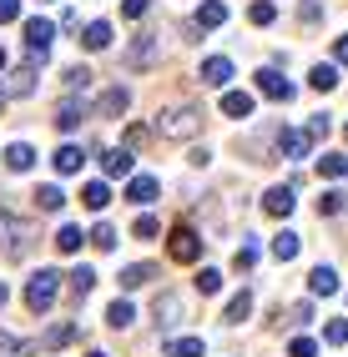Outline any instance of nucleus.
<instances>
[{
	"label": "nucleus",
	"mask_w": 348,
	"mask_h": 357,
	"mask_svg": "<svg viewBox=\"0 0 348 357\" xmlns=\"http://www.w3.org/2000/svg\"><path fill=\"white\" fill-rule=\"evenodd\" d=\"M202 131V106H172L157 116V136H172V141H187Z\"/></svg>",
	"instance_id": "1"
},
{
	"label": "nucleus",
	"mask_w": 348,
	"mask_h": 357,
	"mask_svg": "<svg viewBox=\"0 0 348 357\" xmlns=\"http://www.w3.org/2000/svg\"><path fill=\"white\" fill-rule=\"evenodd\" d=\"M56 297H61V272H51V267H41L31 282H26V307L36 317H45L56 307Z\"/></svg>",
	"instance_id": "2"
},
{
	"label": "nucleus",
	"mask_w": 348,
	"mask_h": 357,
	"mask_svg": "<svg viewBox=\"0 0 348 357\" xmlns=\"http://www.w3.org/2000/svg\"><path fill=\"white\" fill-rule=\"evenodd\" d=\"M0 247H6V257H15V261L31 252V227L15 222L10 211H0Z\"/></svg>",
	"instance_id": "3"
},
{
	"label": "nucleus",
	"mask_w": 348,
	"mask_h": 357,
	"mask_svg": "<svg viewBox=\"0 0 348 357\" xmlns=\"http://www.w3.org/2000/svg\"><path fill=\"white\" fill-rule=\"evenodd\" d=\"M51 40H56V26H51V20H41V15H31V20H26V51H31V66H41L45 56H51Z\"/></svg>",
	"instance_id": "4"
},
{
	"label": "nucleus",
	"mask_w": 348,
	"mask_h": 357,
	"mask_svg": "<svg viewBox=\"0 0 348 357\" xmlns=\"http://www.w3.org/2000/svg\"><path fill=\"white\" fill-rule=\"evenodd\" d=\"M157 56H161V36H136V40L126 45L122 66H126V70H152V66H157Z\"/></svg>",
	"instance_id": "5"
},
{
	"label": "nucleus",
	"mask_w": 348,
	"mask_h": 357,
	"mask_svg": "<svg viewBox=\"0 0 348 357\" xmlns=\"http://www.w3.org/2000/svg\"><path fill=\"white\" fill-rule=\"evenodd\" d=\"M167 252H172V261H197V257H202V236H197L192 227H172Z\"/></svg>",
	"instance_id": "6"
},
{
	"label": "nucleus",
	"mask_w": 348,
	"mask_h": 357,
	"mask_svg": "<svg viewBox=\"0 0 348 357\" xmlns=\"http://www.w3.org/2000/svg\"><path fill=\"white\" fill-rule=\"evenodd\" d=\"M101 172L106 176H131L136 172V151L131 146H106L101 151Z\"/></svg>",
	"instance_id": "7"
},
{
	"label": "nucleus",
	"mask_w": 348,
	"mask_h": 357,
	"mask_svg": "<svg viewBox=\"0 0 348 357\" xmlns=\"http://www.w3.org/2000/svg\"><path fill=\"white\" fill-rule=\"evenodd\" d=\"M258 91H263V96H273V101H293V81H288V76H277L273 66L258 70Z\"/></svg>",
	"instance_id": "8"
},
{
	"label": "nucleus",
	"mask_w": 348,
	"mask_h": 357,
	"mask_svg": "<svg viewBox=\"0 0 348 357\" xmlns=\"http://www.w3.org/2000/svg\"><path fill=\"white\" fill-rule=\"evenodd\" d=\"M86 116H91V106H86V101H76V96H66V101L56 106V126H61V131H76V126L86 121Z\"/></svg>",
	"instance_id": "9"
},
{
	"label": "nucleus",
	"mask_w": 348,
	"mask_h": 357,
	"mask_svg": "<svg viewBox=\"0 0 348 357\" xmlns=\"http://www.w3.org/2000/svg\"><path fill=\"white\" fill-rule=\"evenodd\" d=\"M308 131H277V156H288V161H303L308 156Z\"/></svg>",
	"instance_id": "10"
},
{
	"label": "nucleus",
	"mask_w": 348,
	"mask_h": 357,
	"mask_svg": "<svg viewBox=\"0 0 348 357\" xmlns=\"http://www.w3.org/2000/svg\"><path fill=\"white\" fill-rule=\"evenodd\" d=\"M293 206H298L293 186H273V192L263 197V211H268V217H293Z\"/></svg>",
	"instance_id": "11"
},
{
	"label": "nucleus",
	"mask_w": 348,
	"mask_h": 357,
	"mask_svg": "<svg viewBox=\"0 0 348 357\" xmlns=\"http://www.w3.org/2000/svg\"><path fill=\"white\" fill-rule=\"evenodd\" d=\"M197 76H202V86H227L232 81V61L227 56H207Z\"/></svg>",
	"instance_id": "12"
},
{
	"label": "nucleus",
	"mask_w": 348,
	"mask_h": 357,
	"mask_svg": "<svg viewBox=\"0 0 348 357\" xmlns=\"http://www.w3.org/2000/svg\"><path fill=\"white\" fill-rule=\"evenodd\" d=\"M126 106H131V91L126 86H106L101 101H96V116H122Z\"/></svg>",
	"instance_id": "13"
},
{
	"label": "nucleus",
	"mask_w": 348,
	"mask_h": 357,
	"mask_svg": "<svg viewBox=\"0 0 348 357\" xmlns=\"http://www.w3.org/2000/svg\"><path fill=\"white\" fill-rule=\"evenodd\" d=\"M36 91V66H15L6 76V96H31Z\"/></svg>",
	"instance_id": "14"
},
{
	"label": "nucleus",
	"mask_w": 348,
	"mask_h": 357,
	"mask_svg": "<svg viewBox=\"0 0 348 357\" xmlns=\"http://www.w3.org/2000/svg\"><path fill=\"white\" fill-rule=\"evenodd\" d=\"M252 106H258L252 91H222V116H238L242 121V116H252Z\"/></svg>",
	"instance_id": "15"
},
{
	"label": "nucleus",
	"mask_w": 348,
	"mask_h": 357,
	"mask_svg": "<svg viewBox=\"0 0 348 357\" xmlns=\"http://www.w3.org/2000/svg\"><path fill=\"white\" fill-rule=\"evenodd\" d=\"M308 292H313V297H333V292H338V272H333V267H313V272H308Z\"/></svg>",
	"instance_id": "16"
},
{
	"label": "nucleus",
	"mask_w": 348,
	"mask_h": 357,
	"mask_svg": "<svg viewBox=\"0 0 348 357\" xmlns=\"http://www.w3.org/2000/svg\"><path fill=\"white\" fill-rule=\"evenodd\" d=\"M76 40L86 45V51H106V45H111V26H106V20H91V26H86Z\"/></svg>",
	"instance_id": "17"
},
{
	"label": "nucleus",
	"mask_w": 348,
	"mask_h": 357,
	"mask_svg": "<svg viewBox=\"0 0 348 357\" xmlns=\"http://www.w3.org/2000/svg\"><path fill=\"white\" fill-rule=\"evenodd\" d=\"M152 277H157V267H147V261H131V267H122V292H136V287H147Z\"/></svg>",
	"instance_id": "18"
},
{
	"label": "nucleus",
	"mask_w": 348,
	"mask_h": 357,
	"mask_svg": "<svg viewBox=\"0 0 348 357\" xmlns=\"http://www.w3.org/2000/svg\"><path fill=\"white\" fill-rule=\"evenodd\" d=\"M126 202H136V206L157 202V176H131L126 181Z\"/></svg>",
	"instance_id": "19"
},
{
	"label": "nucleus",
	"mask_w": 348,
	"mask_h": 357,
	"mask_svg": "<svg viewBox=\"0 0 348 357\" xmlns=\"http://www.w3.org/2000/svg\"><path fill=\"white\" fill-rule=\"evenodd\" d=\"M177 322H182V297L161 292L157 297V327H177Z\"/></svg>",
	"instance_id": "20"
},
{
	"label": "nucleus",
	"mask_w": 348,
	"mask_h": 357,
	"mask_svg": "<svg viewBox=\"0 0 348 357\" xmlns=\"http://www.w3.org/2000/svg\"><path fill=\"white\" fill-rule=\"evenodd\" d=\"M222 20H227V6H222V0H202V6H197V26H202V31H217Z\"/></svg>",
	"instance_id": "21"
},
{
	"label": "nucleus",
	"mask_w": 348,
	"mask_h": 357,
	"mask_svg": "<svg viewBox=\"0 0 348 357\" xmlns=\"http://www.w3.org/2000/svg\"><path fill=\"white\" fill-rule=\"evenodd\" d=\"M161 357H207V347H202V337H172L161 347Z\"/></svg>",
	"instance_id": "22"
},
{
	"label": "nucleus",
	"mask_w": 348,
	"mask_h": 357,
	"mask_svg": "<svg viewBox=\"0 0 348 357\" xmlns=\"http://www.w3.org/2000/svg\"><path fill=\"white\" fill-rule=\"evenodd\" d=\"M66 287H71V297H91V287H96V272L91 267H76V272H66Z\"/></svg>",
	"instance_id": "23"
},
{
	"label": "nucleus",
	"mask_w": 348,
	"mask_h": 357,
	"mask_svg": "<svg viewBox=\"0 0 348 357\" xmlns=\"http://www.w3.org/2000/svg\"><path fill=\"white\" fill-rule=\"evenodd\" d=\"M106 202H111V186H106V181H86V186H81V206H86V211H101Z\"/></svg>",
	"instance_id": "24"
},
{
	"label": "nucleus",
	"mask_w": 348,
	"mask_h": 357,
	"mask_svg": "<svg viewBox=\"0 0 348 357\" xmlns=\"http://www.w3.org/2000/svg\"><path fill=\"white\" fill-rule=\"evenodd\" d=\"M318 172L333 176V181H343V176H348V151H323V156H318Z\"/></svg>",
	"instance_id": "25"
},
{
	"label": "nucleus",
	"mask_w": 348,
	"mask_h": 357,
	"mask_svg": "<svg viewBox=\"0 0 348 357\" xmlns=\"http://www.w3.org/2000/svg\"><path fill=\"white\" fill-rule=\"evenodd\" d=\"M66 342H76V322H56V327L41 337V347H45V352H56V347H66Z\"/></svg>",
	"instance_id": "26"
},
{
	"label": "nucleus",
	"mask_w": 348,
	"mask_h": 357,
	"mask_svg": "<svg viewBox=\"0 0 348 357\" xmlns=\"http://www.w3.org/2000/svg\"><path fill=\"white\" fill-rule=\"evenodd\" d=\"M81 242H91V231H81V227H61L56 231V252H66V257L81 252Z\"/></svg>",
	"instance_id": "27"
},
{
	"label": "nucleus",
	"mask_w": 348,
	"mask_h": 357,
	"mask_svg": "<svg viewBox=\"0 0 348 357\" xmlns=\"http://www.w3.org/2000/svg\"><path fill=\"white\" fill-rule=\"evenodd\" d=\"M6 166H10V172H31V166H36V151L26 146V141H15V146H6Z\"/></svg>",
	"instance_id": "28"
},
{
	"label": "nucleus",
	"mask_w": 348,
	"mask_h": 357,
	"mask_svg": "<svg viewBox=\"0 0 348 357\" xmlns=\"http://www.w3.org/2000/svg\"><path fill=\"white\" fill-rule=\"evenodd\" d=\"M36 206L41 211H61L66 206V192H61L56 181H45V186H36Z\"/></svg>",
	"instance_id": "29"
},
{
	"label": "nucleus",
	"mask_w": 348,
	"mask_h": 357,
	"mask_svg": "<svg viewBox=\"0 0 348 357\" xmlns=\"http://www.w3.org/2000/svg\"><path fill=\"white\" fill-rule=\"evenodd\" d=\"M298 247H303V242H298V231H277V236H273V257H277V261H293Z\"/></svg>",
	"instance_id": "30"
},
{
	"label": "nucleus",
	"mask_w": 348,
	"mask_h": 357,
	"mask_svg": "<svg viewBox=\"0 0 348 357\" xmlns=\"http://www.w3.org/2000/svg\"><path fill=\"white\" fill-rule=\"evenodd\" d=\"M106 322H111V327H131V322H136V307H131L126 297H116V302L106 307Z\"/></svg>",
	"instance_id": "31"
},
{
	"label": "nucleus",
	"mask_w": 348,
	"mask_h": 357,
	"mask_svg": "<svg viewBox=\"0 0 348 357\" xmlns=\"http://www.w3.org/2000/svg\"><path fill=\"white\" fill-rule=\"evenodd\" d=\"M81 161H86L81 146H61V151H56V172H61V176H76V172H81Z\"/></svg>",
	"instance_id": "32"
},
{
	"label": "nucleus",
	"mask_w": 348,
	"mask_h": 357,
	"mask_svg": "<svg viewBox=\"0 0 348 357\" xmlns=\"http://www.w3.org/2000/svg\"><path fill=\"white\" fill-rule=\"evenodd\" d=\"M192 282H197V292H202V297H212V292H222V272H217V267H202V272H197Z\"/></svg>",
	"instance_id": "33"
},
{
	"label": "nucleus",
	"mask_w": 348,
	"mask_h": 357,
	"mask_svg": "<svg viewBox=\"0 0 348 357\" xmlns=\"http://www.w3.org/2000/svg\"><path fill=\"white\" fill-rule=\"evenodd\" d=\"M308 86H313V91H333V86H338V66H313Z\"/></svg>",
	"instance_id": "34"
},
{
	"label": "nucleus",
	"mask_w": 348,
	"mask_h": 357,
	"mask_svg": "<svg viewBox=\"0 0 348 357\" xmlns=\"http://www.w3.org/2000/svg\"><path fill=\"white\" fill-rule=\"evenodd\" d=\"M91 247H96V252H111V247H116V227L96 222V227H91Z\"/></svg>",
	"instance_id": "35"
},
{
	"label": "nucleus",
	"mask_w": 348,
	"mask_h": 357,
	"mask_svg": "<svg viewBox=\"0 0 348 357\" xmlns=\"http://www.w3.org/2000/svg\"><path fill=\"white\" fill-rule=\"evenodd\" d=\"M247 20H252V26H273V20H277V6H273V0H258V6L247 10Z\"/></svg>",
	"instance_id": "36"
},
{
	"label": "nucleus",
	"mask_w": 348,
	"mask_h": 357,
	"mask_svg": "<svg viewBox=\"0 0 348 357\" xmlns=\"http://www.w3.org/2000/svg\"><path fill=\"white\" fill-rule=\"evenodd\" d=\"M247 312H252V292H238V297L227 302V322H242Z\"/></svg>",
	"instance_id": "37"
},
{
	"label": "nucleus",
	"mask_w": 348,
	"mask_h": 357,
	"mask_svg": "<svg viewBox=\"0 0 348 357\" xmlns=\"http://www.w3.org/2000/svg\"><path fill=\"white\" fill-rule=\"evenodd\" d=\"M61 81L71 86V91H76V86L86 91V86H91V66H81V61H76V66H66V76H61Z\"/></svg>",
	"instance_id": "38"
},
{
	"label": "nucleus",
	"mask_w": 348,
	"mask_h": 357,
	"mask_svg": "<svg viewBox=\"0 0 348 357\" xmlns=\"http://www.w3.org/2000/svg\"><path fill=\"white\" fill-rule=\"evenodd\" d=\"M343 206H348V202H343V192H323V197H318V217H338Z\"/></svg>",
	"instance_id": "39"
},
{
	"label": "nucleus",
	"mask_w": 348,
	"mask_h": 357,
	"mask_svg": "<svg viewBox=\"0 0 348 357\" xmlns=\"http://www.w3.org/2000/svg\"><path fill=\"white\" fill-rule=\"evenodd\" d=\"M157 231H161V222H157V217H136V222H131V236H136V242H152Z\"/></svg>",
	"instance_id": "40"
},
{
	"label": "nucleus",
	"mask_w": 348,
	"mask_h": 357,
	"mask_svg": "<svg viewBox=\"0 0 348 357\" xmlns=\"http://www.w3.org/2000/svg\"><path fill=\"white\" fill-rule=\"evenodd\" d=\"M323 342H328V347H343V342H348V322H343V317H333L328 327H323Z\"/></svg>",
	"instance_id": "41"
},
{
	"label": "nucleus",
	"mask_w": 348,
	"mask_h": 357,
	"mask_svg": "<svg viewBox=\"0 0 348 357\" xmlns=\"http://www.w3.org/2000/svg\"><path fill=\"white\" fill-rule=\"evenodd\" d=\"M232 261H238V272H252V267H258V247H252V242H242L238 252H232Z\"/></svg>",
	"instance_id": "42"
},
{
	"label": "nucleus",
	"mask_w": 348,
	"mask_h": 357,
	"mask_svg": "<svg viewBox=\"0 0 348 357\" xmlns=\"http://www.w3.org/2000/svg\"><path fill=\"white\" fill-rule=\"evenodd\" d=\"M288 357H318V342L313 337H293L288 342Z\"/></svg>",
	"instance_id": "43"
},
{
	"label": "nucleus",
	"mask_w": 348,
	"mask_h": 357,
	"mask_svg": "<svg viewBox=\"0 0 348 357\" xmlns=\"http://www.w3.org/2000/svg\"><path fill=\"white\" fill-rule=\"evenodd\" d=\"M147 10H152V0H122V15L126 20H142Z\"/></svg>",
	"instance_id": "44"
},
{
	"label": "nucleus",
	"mask_w": 348,
	"mask_h": 357,
	"mask_svg": "<svg viewBox=\"0 0 348 357\" xmlns=\"http://www.w3.org/2000/svg\"><path fill=\"white\" fill-rule=\"evenodd\" d=\"M10 20H20V0H0V26H10Z\"/></svg>",
	"instance_id": "45"
},
{
	"label": "nucleus",
	"mask_w": 348,
	"mask_h": 357,
	"mask_svg": "<svg viewBox=\"0 0 348 357\" xmlns=\"http://www.w3.org/2000/svg\"><path fill=\"white\" fill-rule=\"evenodd\" d=\"M308 317H313V307H308V302H293V307H288V322H298V327H303Z\"/></svg>",
	"instance_id": "46"
},
{
	"label": "nucleus",
	"mask_w": 348,
	"mask_h": 357,
	"mask_svg": "<svg viewBox=\"0 0 348 357\" xmlns=\"http://www.w3.org/2000/svg\"><path fill=\"white\" fill-rule=\"evenodd\" d=\"M333 131V121H328V116H313V121H308V136L318 141V136H328Z\"/></svg>",
	"instance_id": "47"
},
{
	"label": "nucleus",
	"mask_w": 348,
	"mask_h": 357,
	"mask_svg": "<svg viewBox=\"0 0 348 357\" xmlns=\"http://www.w3.org/2000/svg\"><path fill=\"white\" fill-rule=\"evenodd\" d=\"M142 141H147V126H126V146H131V151L142 146Z\"/></svg>",
	"instance_id": "48"
},
{
	"label": "nucleus",
	"mask_w": 348,
	"mask_h": 357,
	"mask_svg": "<svg viewBox=\"0 0 348 357\" xmlns=\"http://www.w3.org/2000/svg\"><path fill=\"white\" fill-rule=\"evenodd\" d=\"M0 352H20V342L10 337V332H0Z\"/></svg>",
	"instance_id": "49"
},
{
	"label": "nucleus",
	"mask_w": 348,
	"mask_h": 357,
	"mask_svg": "<svg viewBox=\"0 0 348 357\" xmlns=\"http://www.w3.org/2000/svg\"><path fill=\"white\" fill-rule=\"evenodd\" d=\"M333 56H338V61L348 66V36H338V45H333Z\"/></svg>",
	"instance_id": "50"
},
{
	"label": "nucleus",
	"mask_w": 348,
	"mask_h": 357,
	"mask_svg": "<svg viewBox=\"0 0 348 357\" xmlns=\"http://www.w3.org/2000/svg\"><path fill=\"white\" fill-rule=\"evenodd\" d=\"M10 302V287H6V282H0V307H6Z\"/></svg>",
	"instance_id": "51"
},
{
	"label": "nucleus",
	"mask_w": 348,
	"mask_h": 357,
	"mask_svg": "<svg viewBox=\"0 0 348 357\" xmlns=\"http://www.w3.org/2000/svg\"><path fill=\"white\" fill-rule=\"evenodd\" d=\"M0 70H6V51H0Z\"/></svg>",
	"instance_id": "52"
},
{
	"label": "nucleus",
	"mask_w": 348,
	"mask_h": 357,
	"mask_svg": "<svg viewBox=\"0 0 348 357\" xmlns=\"http://www.w3.org/2000/svg\"><path fill=\"white\" fill-rule=\"evenodd\" d=\"M86 357H106V352H86Z\"/></svg>",
	"instance_id": "53"
}]
</instances>
